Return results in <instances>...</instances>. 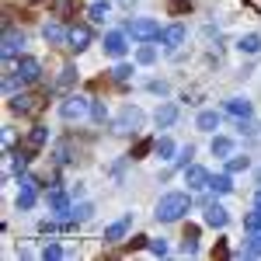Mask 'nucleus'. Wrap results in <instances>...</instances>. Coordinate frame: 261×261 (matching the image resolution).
<instances>
[{"instance_id": "23", "label": "nucleus", "mask_w": 261, "mask_h": 261, "mask_svg": "<svg viewBox=\"0 0 261 261\" xmlns=\"http://www.w3.org/2000/svg\"><path fill=\"white\" fill-rule=\"evenodd\" d=\"M216 125H220V115H216V112H202L199 115V129L209 133V129H216Z\"/></svg>"}, {"instance_id": "13", "label": "nucleus", "mask_w": 261, "mask_h": 261, "mask_svg": "<svg viewBox=\"0 0 261 261\" xmlns=\"http://www.w3.org/2000/svg\"><path fill=\"white\" fill-rule=\"evenodd\" d=\"M205 223H209V226H226V209L216 205V202H209V205H205Z\"/></svg>"}, {"instance_id": "3", "label": "nucleus", "mask_w": 261, "mask_h": 261, "mask_svg": "<svg viewBox=\"0 0 261 261\" xmlns=\"http://www.w3.org/2000/svg\"><path fill=\"white\" fill-rule=\"evenodd\" d=\"M11 108H14L18 115H42L45 98H42V94H18V98L11 101Z\"/></svg>"}, {"instance_id": "15", "label": "nucleus", "mask_w": 261, "mask_h": 261, "mask_svg": "<svg viewBox=\"0 0 261 261\" xmlns=\"http://www.w3.org/2000/svg\"><path fill=\"white\" fill-rule=\"evenodd\" d=\"M161 39H164V45H167V49H178L181 42H185V28H181V24H174V28H167V32H164Z\"/></svg>"}, {"instance_id": "20", "label": "nucleus", "mask_w": 261, "mask_h": 261, "mask_svg": "<svg viewBox=\"0 0 261 261\" xmlns=\"http://www.w3.org/2000/svg\"><path fill=\"white\" fill-rule=\"evenodd\" d=\"M174 119H178V108H174V105H164V108H157V125H171Z\"/></svg>"}, {"instance_id": "10", "label": "nucleus", "mask_w": 261, "mask_h": 261, "mask_svg": "<svg viewBox=\"0 0 261 261\" xmlns=\"http://www.w3.org/2000/svg\"><path fill=\"white\" fill-rule=\"evenodd\" d=\"M87 45H91V28L73 24V28H70V49H77V53H81V49H87Z\"/></svg>"}, {"instance_id": "1", "label": "nucleus", "mask_w": 261, "mask_h": 261, "mask_svg": "<svg viewBox=\"0 0 261 261\" xmlns=\"http://www.w3.org/2000/svg\"><path fill=\"white\" fill-rule=\"evenodd\" d=\"M188 195L185 192H171V195H164L161 202H157V220L161 223H174V220H181L185 213H188Z\"/></svg>"}, {"instance_id": "39", "label": "nucleus", "mask_w": 261, "mask_h": 261, "mask_svg": "<svg viewBox=\"0 0 261 261\" xmlns=\"http://www.w3.org/2000/svg\"><path fill=\"white\" fill-rule=\"evenodd\" d=\"M150 251H153V254H161V258H164V254H167V244H164V241H150Z\"/></svg>"}, {"instance_id": "41", "label": "nucleus", "mask_w": 261, "mask_h": 261, "mask_svg": "<svg viewBox=\"0 0 261 261\" xmlns=\"http://www.w3.org/2000/svg\"><path fill=\"white\" fill-rule=\"evenodd\" d=\"M213 258H230V251H226V244H216V251H213Z\"/></svg>"}, {"instance_id": "5", "label": "nucleus", "mask_w": 261, "mask_h": 261, "mask_svg": "<svg viewBox=\"0 0 261 261\" xmlns=\"http://www.w3.org/2000/svg\"><path fill=\"white\" fill-rule=\"evenodd\" d=\"M14 77H18L21 84L39 81V77H42V66H39V60H32V56H21V60H18V66H14Z\"/></svg>"}, {"instance_id": "40", "label": "nucleus", "mask_w": 261, "mask_h": 261, "mask_svg": "<svg viewBox=\"0 0 261 261\" xmlns=\"http://www.w3.org/2000/svg\"><path fill=\"white\" fill-rule=\"evenodd\" d=\"M188 7H192V4H188V0H174V4H171V11H174V14H185V11H188Z\"/></svg>"}, {"instance_id": "7", "label": "nucleus", "mask_w": 261, "mask_h": 261, "mask_svg": "<svg viewBox=\"0 0 261 261\" xmlns=\"http://www.w3.org/2000/svg\"><path fill=\"white\" fill-rule=\"evenodd\" d=\"M35 178H21V188H18V209H32L35 205Z\"/></svg>"}, {"instance_id": "4", "label": "nucleus", "mask_w": 261, "mask_h": 261, "mask_svg": "<svg viewBox=\"0 0 261 261\" xmlns=\"http://www.w3.org/2000/svg\"><path fill=\"white\" fill-rule=\"evenodd\" d=\"M140 125H143V112H140V108H133V105H125V108H122V115L115 119V133L125 136V133H136Z\"/></svg>"}, {"instance_id": "11", "label": "nucleus", "mask_w": 261, "mask_h": 261, "mask_svg": "<svg viewBox=\"0 0 261 261\" xmlns=\"http://www.w3.org/2000/svg\"><path fill=\"white\" fill-rule=\"evenodd\" d=\"M185 181H188V188H209V174L202 167H195V164L185 171Z\"/></svg>"}, {"instance_id": "30", "label": "nucleus", "mask_w": 261, "mask_h": 261, "mask_svg": "<svg viewBox=\"0 0 261 261\" xmlns=\"http://www.w3.org/2000/svg\"><path fill=\"white\" fill-rule=\"evenodd\" d=\"M73 4H77V0H56V14H60V18H70V14H73Z\"/></svg>"}, {"instance_id": "18", "label": "nucleus", "mask_w": 261, "mask_h": 261, "mask_svg": "<svg viewBox=\"0 0 261 261\" xmlns=\"http://www.w3.org/2000/svg\"><path fill=\"white\" fill-rule=\"evenodd\" d=\"M199 251V226H188L185 230V254H195Z\"/></svg>"}, {"instance_id": "37", "label": "nucleus", "mask_w": 261, "mask_h": 261, "mask_svg": "<svg viewBox=\"0 0 261 261\" xmlns=\"http://www.w3.org/2000/svg\"><path fill=\"white\" fill-rule=\"evenodd\" d=\"M60 254H63V251H60V244H49V247L42 251V258H45V261H56Z\"/></svg>"}, {"instance_id": "24", "label": "nucleus", "mask_w": 261, "mask_h": 261, "mask_svg": "<svg viewBox=\"0 0 261 261\" xmlns=\"http://www.w3.org/2000/svg\"><path fill=\"white\" fill-rule=\"evenodd\" d=\"M209 188H213V192H220V195H226L233 185H230V178H226V174H220V178H209Z\"/></svg>"}, {"instance_id": "31", "label": "nucleus", "mask_w": 261, "mask_h": 261, "mask_svg": "<svg viewBox=\"0 0 261 261\" xmlns=\"http://www.w3.org/2000/svg\"><path fill=\"white\" fill-rule=\"evenodd\" d=\"M136 60H140V63H153V60H157V49H153V45H143L140 53H136Z\"/></svg>"}, {"instance_id": "6", "label": "nucleus", "mask_w": 261, "mask_h": 261, "mask_svg": "<svg viewBox=\"0 0 261 261\" xmlns=\"http://www.w3.org/2000/svg\"><path fill=\"white\" fill-rule=\"evenodd\" d=\"M84 112H91V101L81 98V94H73V98H66V101H63V119H66V122L81 119Z\"/></svg>"}, {"instance_id": "35", "label": "nucleus", "mask_w": 261, "mask_h": 261, "mask_svg": "<svg viewBox=\"0 0 261 261\" xmlns=\"http://www.w3.org/2000/svg\"><path fill=\"white\" fill-rule=\"evenodd\" d=\"M140 247H150V237H133L125 244V251H140Z\"/></svg>"}, {"instance_id": "33", "label": "nucleus", "mask_w": 261, "mask_h": 261, "mask_svg": "<svg viewBox=\"0 0 261 261\" xmlns=\"http://www.w3.org/2000/svg\"><path fill=\"white\" fill-rule=\"evenodd\" d=\"M105 14H108V4H91V18L94 21H105Z\"/></svg>"}, {"instance_id": "42", "label": "nucleus", "mask_w": 261, "mask_h": 261, "mask_svg": "<svg viewBox=\"0 0 261 261\" xmlns=\"http://www.w3.org/2000/svg\"><path fill=\"white\" fill-rule=\"evenodd\" d=\"M192 153H195V150H192V146H185V150H181V157H178V164H188V157H192Z\"/></svg>"}, {"instance_id": "21", "label": "nucleus", "mask_w": 261, "mask_h": 261, "mask_svg": "<svg viewBox=\"0 0 261 261\" xmlns=\"http://www.w3.org/2000/svg\"><path fill=\"white\" fill-rule=\"evenodd\" d=\"M230 150H233V143L226 140V136H216V140H213V153H216V157H230Z\"/></svg>"}, {"instance_id": "2", "label": "nucleus", "mask_w": 261, "mask_h": 261, "mask_svg": "<svg viewBox=\"0 0 261 261\" xmlns=\"http://www.w3.org/2000/svg\"><path fill=\"white\" fill-rule=\"evenodd\" d=\"M125 32L133 35V39H140V42H150V39H161V28H157V21H150V18H140V21H129L125 24Z\"/></svg>"}, {"instance_id": "17", "label": "nucleus", "mask_w": 261, "mask_h": 261, "mask_svg": "<svg viewBox=\"0 0 261 261\" xmlns=\"http://www.w3.org/2000/svg\"><path fill=\"white\" fill-rule=\"evenodd\" d=\"M49 205H53L56 213H70V199L63 195L60 188H53V192H49Z\"/></svg>"}, {"instance_id": "36", "label": "nucleus", "mask_w": 261, "mask_h": 261, "mask_svg": "<svg viewBox=\"0 0 261 261\" xmlns=\"http://www.w3.org/2000/svg\"><path fill=\"white\" fill-rule=\"evenodd\" d=\"M247 254H261V230H254V237L247 244Z\"/></svg>"}, {"instance_id": "12", "label": "nucleus", "mask_w": 261, "mask_h": 261, "mask_svg": "<svg viewBox=\"0 0 261 261\" xmlns=\"http://www.w3.org/2000/svg\"><path fill=\"white\" fill-rule=\"evenodd\" d=\"M105 53H108V56H122V53H125V39H122L119 32H108V35H105Z\"/></svg>"}, {"instance_id": "44", "label": "nucleus", "mask_w": 261, "mask_h": 261, "mask_svg": "<svg viewBox=\"0 0 261 261\" xmlns=\"http://www.w3.org/2000/svg\"><path fill=\"white\" fill-rule=\"evenodd\" d=\"M258 205H261V192H258Z\"/></svg>"}, {"instance_id": "34", "label": "nucleus", "mask_w": 261, "mask_h": 261, "mask_svg": "<svg viewBox=\"0 0 261 261\" xmlns=\"http://www.w3.org/2000/svg\"><path fill=\"white\" fill-rule=\"evenodd\" d=\"M226 171H247V157H230Z\"/></svg>"}, {"instance_id": "28", "label": "nucleus", "mask_w": 261, "mask_h": 261, "mask_svg": "<svg viewBox=\"0 0 261 261\" xmlns=\"http://www.w3.org/2000/svg\"><path fill=\"white\" fill-rule=\"evenodd\" d=\"M129 73H133V66H125V63H122V66H115V70H112V81H115V84H125V81H129Z\"/></svg>"}, {"instance_id": "19", "label": "nucleus", "mask_w": 261, "mask_h": 261, "mask_svg": "<svg viewBox=\"0 0 261 261\" xmlns=\"http://www.w3.org/2000/svg\"><path fill=\"white\" fill-rule=\"evenodd\" d=\"M63 39H70V32H63V24H45V42H63Z\"/></svg>"}, {"instance_id": "16", "label": "nucleus", "mask_w": 261, "mask_h": 261, "mask_svg": "<svg viewBox=\"0 0 261 261\" xmlns=\"http://www.w3.org/2000/svg\"><path fill=\"white\" fill-rule=\"evenodd\" d=\"M226 112L233 115V119H251V101H226Z\"/></svg>"}, {"instance_id": "22", "label": "nucleus", "mask_w": 261, "mask_h": 261, "mask_svg": "<svg viewBox=\"0 0 261 261\" xmlns=\"http://www.w3.org/2000/svg\"><path fill=\"white\" fill-rule=\"evenodd\" d=\"M73 81H77V70H73V66H63V73H60V81H56V87H60V91H66Z\"/></svg>"}, {"instance_id": "29", "label": "nucleus", "mask_w": 261, "mask_h": 261, "mask_svg": "<svg viewBox=\"0 0 261 261\" xmlns=\"http://www.w3.org/2000/svg\"><path fill=\"white\" fill-rule=\"evenodd\" d=\"M244 226H247L251 233H254V230H261V209H258V213H247V216H244Z\"/></svg>"}, {"instance_id": "25", "label": "nucleus", "mask_w": 261, "mask_h": 261, "mask_svg": "<svg viewBox=\"0 0 261 261\" xmlns=\"http://www.w3.org/2000/svg\"><path fill=\"white\" fill-rule=\"evenodd\" d=\"M153 150H157V157H171L174 153V143L167 140V136H161V140L153 143Z\"/></svg>"}, {"instance_id": "9", "label": "nucleus", "mask_w": 261, "mask_h": 261, "mask_svg": "<svg viewBox=\"0 0 261 261\" xmlns=\"http://www.w3.org/2000/svg\"><path fill=\"white\" fill-rule=\"evenodd\" d=\"M21 45H24V35H21V32H14V28H7V32H4V45H0V49H4V56L11 60Z\"/></svg>"}, {"instance_id": "32", "label": "nucleus", "mask_w": 261, "mask_h": 261, "mask_svg": "<svg viewBox=\"0 0 261 261\" xmlns=\"http://www.w3.org/2000/svg\"><path fill=\"white\" fill-rule=\"evenodd\" d=\"M91 119H94V122L108 119V112H105V105H101V101H91Z\"/></svg>"}, {"instance_id": "14", "label": "nucleus", "mask_w": 261, "mask_h": 261, "mask_svg": "<svg viewBox=\"0 0 261 261\" xmlns=\"http://www.w3.org/2000/svg\"><path fill=\"white\" fill-rule=\"evenodd\" d=\"M129 223H133V216H122L119 223H112V226L105 230V241H122V237H125V230H129Z\"/></svg>"}, {"instance_id": "8", "label": "nucleus", "mask_w": 261, "mask_h": 261, "mask_svg": "<svg viewBox=\"0 0 261 261\" xmlns=\"http://www.w3.org/2000/svg\"><path fill=\"white\" fill-rule=\"evenodd\" d=\"M45 140H49V133H45V129H32V133L24 136V143H21V150L32 157L35 150H42V146H45Z\"/></svg>"}, {"instance_id": "26", "label": "nucleus", "mask_w": 261, "mask_h": 261, "mask_svg": "<svg viewBox=\"0 0 261 261\" xmlns=\"http://www.w3.org/2000/svg\"><path fill=\"white\" fill-rule=\"evenodd\" d=\"M91 213H94V205H91V202H81L77 209H70V216H73V220H91Z\"/></svg>"}, {"instance_id": "27", "label": "nucleus", "mask_w": 261, "mask_h": 261, "mask_svg": "<svg viewBox=\"0 0 261 261\" xmlns=\"http://www.w3.org/2000/svg\"><path fill=\"white\" fill-rule=\"evenodd\" d=\"M258 49H261L258 35H244V39H241V53H258Z\"/></svg>"}, {"instance_id": "43", "label": "nucleus", "mask_w": 261, "mask_h": 261, "mask_svg": "<svg viewBox=\"0 0 261 261\" xmlns=\"http://www.w3.org/2000/svg\"><path fill=\"white\" fill-rule=\"evenodd\" d=\"M244 4H247L251 11H258V14H261V0H244Z\"/></svg>"}, {"instance_id": "38", "label": "nucleus", "mask_w": 261, "mask_h": 261, "mask_svg": "<svg viewBox=\"0 0 261 261\" xmlns=\"http://www.w3.org/2000/svg\"><path fill=\"white\" fill-rule=\"evenodd\" d=\"M146 150H153V140H143V143H136V150H133L129 157H143Z\"/></svg>"}]
</instances>
